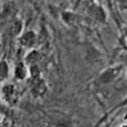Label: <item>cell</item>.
<instances>
[{
  "label": "cell",
  "instance_id": "cell-6",
  "mask_svg": "<svg viewBox=\"0 0 127 127\" xmlns=\"http://www.w3.org/2000/svg\"><path fill=\"white\" fill-rule=\"evenodd\" d=\"M13 76L14 78L19 82L25 80L30 76V72H28V67L25 64L24 61H19L16 62V64L14 65V70H13Z\"/></svg>",
  "mask_w": 127,
  "mask_h": 127
},
{
  "label": "cell",
  "instance_id": "cell-5",
  "mask_svg": "<svg viewBox=\"0 0 127 127\" xmlns=\"http://www.w3.org/2000/svg\"><path fill=\"white\" fill-rule=\"evenodd\" d=\"M38 36L34 31H25L18 37V41L21 47L25 49H34V47L37 44Z\"/></svg>",
  "mask_w": 127,
  "mask_h": 127
},
{
  "label": "cell",
  "instance_id": "cell-3",
  "mask_svg": "<svg viewBox=\"0 0 127 127\" xmlns=\"http://www.w3.org/2000/svg\"><path fill=\"white\" fill-rule=\"evenodd\" d=\"M30 91L34 98H42L48 92V85L42 76L30 78Z\"/></svg>",
  "mask_w": 127,
  "mask_h": 127
},
{
  "label": "cell",
  "instance_id": "cell-9",
  "mask_svg": "<svg viewBox=\"0 0 127 127\" xmlns=\"http://www.w3.org/2000/svg\"><path fill=\"white\" fill-rule=\"evenodd\" d=\"M87 54H86V59L88 61H91L92 63H96V62H99L100 61V57L101 54L99 52L97 48H95L94 46H89V48H87Z\"/></svg>",
  "mask_w": 127,
  "mask_h": 127
},
{
  "label": "cell",
  "instance_id": "cell-13",
  "mask_svg": "<svg viewBox=\"0 0 127 127\" xmlns=\"http://www.w3.org/2000/svg\"><path fill=\"white\" fill-rule=\"evenodd\" d=\"M117 5H120V7H118V8H120V10L124 11V10L127 9V1H118Z\"/></svg>",
  "mask_w": 127,
  "mask_h": 127
},
{
  "label": "cell",
  "instance_id": "cell-15",
  "mask_svg": "<svg viewBox=\"0 0 127 127\" xmlns=\"http://www.w3.org/2000/svg\"><path fill=\"white\" fill-rule=\"evenodd\" d=\"M0 123H1V120H0Z\"/></svg>",
  "mask_w": 127,
  "mask_h": 127
},
{
  "label": "cell",
  "instance_id": "cell-8",
  "mask_svg": "<svg viewBox=\"0 0 127 127\" xmlns=\"http://www.w3.org/2000/svg\"><path fill=\"white\" fill-rule=\"evenodd\" d=\"M61 19L62 21L67 25H74L77 22V14L68 10H64L61 12Z\"/></svg>",
  "mask_w": 127,
  "mask_h": 127
},
{
  "label": "cell",
  "instance_id": "cell-4",
  "mask_svg": "<svg viewBox=\"0 0 127 127\" xmlns=\"http://www.w3.org/2000/svg\"><path fill=\"white\" fill-rule=\"evenodd\" d=\"M88 14L91 16L92 19H95L96 21L105 24L106 20H108V13H106L105 9L103 8L102 4L98 3V2H90L87 7Z\"/></svg>",
  "mask_w": 127,
  "mask_h": 127
},
{
  "label": "cell",
  "instance_id": "cell-2",
  "mask_svg": "<svg viewBox=\"0 0 127 127\" xmlns=\"http://www.w3.org/2000/svg\"><path fill=\"white\" fill-rule=\"evenodd\" d=\"M19 90L15 85L11 83H3L0 87V99L7 106H13L19 101Z\"/></svg>",
  "mask_w": 127,
  "mask_h": 127
},
{
  "label": "cell",
  "instance_id": "cell-12",
  "mask_svg": "<svg viewBox=\"0 0 127 127\" xmlns=\"http://www.w3.org/2000/svg\"><path fill=\"white\" fill-rule=\"evenodd\" d=\"M7 109H8L7 105L0 99V114H7Z\"/></svg>",
  "mask_w": 127,
  "mask_h": 127
},
{
  "label": "cell",
  "instance_id": "cell-10",
  "mask_svg": "<svg viewBox=\"0 0 127 127\" xmlns=\"http://www.w3.org/2000/svg\"><path fill=\"white\" fill-rule=\"evenodd\" d=\"M9 76V64L4 59L0 60V84H3Z\"/></svg>",
  "mask_w": 127,
  "mask_h": 127
},
{
  "label": "cell",
  "instance_id": "cell-11",
  "mask_svg": "<svg viewBox=\"0 0 127 127\" xmlns=\"http://www.w3.org/2000/svg\"><path fill=\"white\" fill-rule=\"evenodd\" d=\"M11 30H12V34H13L14 36L19 37L23 33V32H22V30H23L22 21H20V20H16V21H14L13 24H12V27H11Z\"/></svg>",
  "mask_w": 127,
  "mask_h": 127
},
{
  "label": "cell",
  "instance_id": "cell-7",
  "mask_svg": "<svg viewBox=\"0 0 127 127\" xmlns=\"http://www.w3.org/2000/svg\"><path fill=\"white\" fill-rule=\"evenodd\" d=\"M40 60H41V53H40V51L37 50V49H32L30 52L25 56L24 62L26 65L31 66V65L38 64Z\"/></svg>",
  "mask_w": 127,
  "mask_h": 127
},
{
  "label": "cell",
  "instance_id": "cell-14",
  "mask_svg": "<svg viewBox=\"0 0 127 127\" xmlns=\"http://www.w3.org/2000/svg\"><path fill=\"white\" fill-rule=\"evenodd\" d=\"M118 127H127V124H122V125H120Z\"/></svg>",
  "mask_w": 127,
  "mask_h": 127
},
{
  "label": "cell",
  "instance_id": "cell-1",
  "mask_svg": "<svg viewBox=\"0 0 127 127\" xmlns=\"http://www.w3.org/2000/svg\"><path fill=\"white\" fill-rule=\"evenodd\" d=\"M124 70V66L122 64H115L112 66L104 68L101 73L94 79V86L95 87H105V86L112 85L115 80L118 79L122 72Z\"/></svg>",
  "mask_w": 127,
  "mask_h": 127
}]
</instances>
